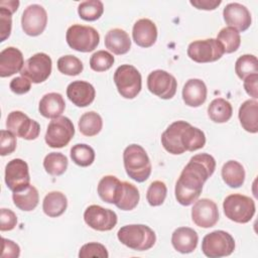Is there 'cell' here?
Returning <instances> with one entry per match:
<instances>
[{
  "label": "cell",
  "mask_w": 258,
  "mask_h": 258,
  "mask_svg": "<svg viewBox=\"0 0 258 258\" xmlns=\"http://www.w3.org/2000/svg\"><path fill=\"white\" fill-rule=\"evenodd\" d=\"M216 169L215 158L208 153L194 155L182 169L175 183V199L182 206H190L198 200L204 183Z\"/></svg>",
  "instance_id": "6da1fadb"
},
{
  "label": "cell",
  "mask_w": 258,
  "mask_h": 258,
  "mask_svg": "<svg viewBox=\"0 0 258 258\" xmlns=\"http://www.w3.org/2000/svg\"><path fill=\"white\" fill-rule=\"evenodd\" d=\"M161 144L167 152L178 155L184 151L203 148L206 144V136L201 129L179 120L171 123L161 134Z\"/></svg>",
  "instance_id": "7a4b0ae2"
},
{
  "label": "cell",
  "mask_w": 258,
  "mask_h": 258,
  "mask_svg": "<svg viewBox=\"0 0 258 258\" xmlns=\"http://www.w3.org/2000/svg\"><path fill=\"white\" fill-rule=\"evenodd\" d=\"M126 173L137 182H143L151 174V162L145 149L138 144L127 146L123 152Z\"/></svg>",
  "instance_id": "3957f363"
},
{
  "label": "cell",
  "mask_w": 258,
  "mask_h": 258,
  "mask_svg": "<svg viewBox=\"0 0 258 258\" xmlns=\"http://www.w3.org/2000/svg\"><path fill=\"white\" fill-rule=\"evenodd\" d=\"M118 240L125 246L136 251H145L153 247L156 241L154 231L146 225L132 224L119 229Z\"/></svg>",
  "instance_id": "277c9868"
},
{
  "label": "cell",
  "mask_w": 258,
  "mask_h": 258,
  "mask_svg": "<svg viewBox=\"0 0 258 258\" xmlns=\"http://www.w3.org/2000/svg\"><path fill=\"white\" fill-rule=\"evenodd\" d=\"M226 217L236 223L245 224L251 221L255 214V202L244 195L233 194L223 202Z\"/></svg>",
  "instance_id": "5b68a950"
},
{
  "label": "cell",
  "mask_w": 258,
  "mask_h": 258,
  "mask_svg": "<svg viewBox=\"0 0 258 258\" xmlns=\"http://www.w3.org/2000/svg\"><path fill=\"white\" fill-rule=\"evenodd\" d=\"M66 39L71 48L81 52H90L98 46L100 35L92 26L74 24L68 28Z\"/></svg>",
  "instance_id": "8992f818"
},
{
  "label": "cell",
  "mask_w": 258,
  "mask_h": 258,
  "mask_svg": "<svg viewBox=\"0 0 258 258\" xmlns=\"http://www.w3.org/2000/svg\"><path fill=\"white\" fill-rule=\"evenodd\" d=\"M114 83L123 98L134 99L141 91L142 78L135 67L121 64L114 73Z\"/></svg>",
  "instance_id": "52a82bcc"
},
{
  "label": "cell",
  "mask_w": 258,
  "mask_h": 258,
  "mask_svg": "<svg viewBox=\"0 0 258 258\" xmlns=\"http://www.w3.org/2000/svg\"><path fill=\"white\" fill-rule=\"evenodd\" d=\"M235 250V240L226 231L216 230L207 234L202 242L203 253L210 258L231 255Z\"/></svg>",
  "instance_id": "ba28073f"
},
{
  "label": "cell",
  "mask_w": 258,
  "mask_h": 258,
  "mask_svg": "<svg viewBox=\"0 0 258 258\" xmlns=\"http://www.w3.org/2000/svg\"><path fill=\"white\" fill-rule=\"evenodd\" d=\"M75 135L73 122L64 116L52 119L46 129L44 140L51 148H61L67 146Z\"/></svg>",
  "instance_id": "9c48e42d"
},
{
  "label": "cell",
  "mask_w": 258,
  "mask_h": 258,
  "mask_svg": "<svg viewBox=\"0 0 258 258\" xmlns=\"http://www.w3.org/2000/svg\"><path fill=\"white\" fill-rule=\"evenodd\" d=\"M225 53L221 42L215 38L195 40L187 47V55L199 63L213 62L220 59Z\"/></svg>",
  "instance_id": "30bf717a"
},
{
  "label": "cell",
  "mask_w": 258,
  "mask_h": 258,
  "mask_svg": "<svg viewBox=\"0 0 258 258\" xmlns=\"http://www.w3.org/2000/svg\"><path fill=\"white\" fill-rule=\"evenodd\" d=\"M51 58L44 52H37L30 56L23 64L20 74L34 84H40L48 79L51 73Z\"/></svg>",
  "instance_id": "8fae6325"
},
{
  "label": "cell",
  "mask_w": 258,
  "mask_h": 258,
  "mask_svg": "<svg viewBox=\"0 0 258 258\" xmlns=\"http://www.w3.org/2000/svg\"><path fill=\"white\" fill-rule=\"evenodd\" d=\"M6 127L15 136L25 140L36 139L40 132L39 124L21 111H12L9 113L6 120Z\"/></svg>",
  "instance_id": "7c38bea8"
},
{
  "label": "cell",
  "mask_w": 258,
  "mask_h": 258,
  "mask_svg": "<svg viewBox=\"0 0 258 258\" xmlns=\"http://www.w3.org/2000/svg\"><path fill=\"white\" fill-rule=\"evenodd\" d=\"M147 88L152 94L160 99L168 100L174 97L177 89V82L171 74L163 70H155L147 77Z\"/></svg>",
  "instance_id": "4fadbf2b"
},
{
  "label": "cell",
  "mask_w": 258,
  "mask_h": 258,
  "mask_svg": "<svg viewBox=\"0 0 258 258\" xmlns=\"http://www.w3.org/2000/svg\"><path fill=\"white\" fill-rule=\"evenodd\" d=\"M84 220L90 228L104 232L112 230L116 226L118 218L116 213L110 209L91 205L84 212Z\"/></svg>",
  "instance_id": "5bb4252c"
},
{
  "label": "cell",
  "mask_w": 258,
  "mask_h": 258,
  "mask_svg": "<svg viewBox=\"0 0 258 258\" xmlns=\"http://www.w3.org/2000/svg\"><path fill=\"white\" fill-rule=\"evenodd\" d=\"M5 182L7 187L13 192L27 187L30 184L27 163L20 158L10 160L5 167Z\"/></svg>",
  "instance_id": "9a60e30c"
},
{
  "label": "cell",
  "mask_w": 258,
  "mask_h": 258,
  "mask_svg": "<svg viewBox=\"0 0 258 258\" xmlns=\"http://www.w3.org/2000/svg\"><path fill=\"white\" fill-rule=\"evenodd\" d=\"M47 24V13L45 9L38 4L27 6L21 16V26L23 31L29 36L41 34Z\"/></svg>",
  "instance_id": "2e32d148"
},
{
  "label": "cell",
  "mask_w": 258,
  "mask_h": 258,
  "mask_svg": "<svg viewBox=\"0 0 258 258\" xmlns=\"http://www.w3.org/2000/svg\"><path fill=\"white\" fill-rule=\"evenodd\" d=\"M191 219L198 227H214L219 221L217 204L210 199H201L196 201L191 209Z\"/></svg>",
  "instance_id": "e0dca14e"
},
{
  "label": "cell",
  "mask_w": 258,
  "mask_h": 258,
  "mask_svg": "<svg viewBox=\"0 0 258 258\" xmlns=\"http://www.w3.org/2000/svg\"><path fill=\"white\" fill-rule=\"evenodd\" d=\"M226 24L235 28L237 31L247 30L252 22L251 13L248 8L240 3H229L223 10Z\"/></svg>",
  "instance_id": "ac0fdd59"
},
{
  "label": "cell",
  "mask_w": 258,
  "mask_h": 258,
  "mask_svg": "<svg viewBox=\"0 0 258 258\" xmlns=\"http://www.w3.org/2000/svg\"><path fill=\"white\" fill-rule=\"evenodd\" d=\"M69 100L78 107H87L93 103L96 91L93 85L85 81H74L67 88Z\"/></svg>",
  "instance_id": "d6986e66"
},
{
  "label": "cell",
  "mask_w": 258,
  "mask_h": 258,
  "mask_svg": "<svg viewBox=\"0 0 258 258\" xmlns=\"http://www.w3.org/2000/svg\"><path fill=\"white\" fill-rule=\"evenodd\" d=\"M132 36L135 43L141 47L152 46L157 38V28L153 21L142 18L135 22L132 29Z\"/></svg>",
  "instance_id": "ffe728a7"
},
{
  "label": "cell",
  "mask_w": 258,
  "mask_h": 258,
  "mask_svg": "<svg viewBox=\"0 0 258 258\" xmlns=\"http://www.w3.org/2000/svg\"><path fill=\"white\" fill-rule=\"evenodd\" d=\"M23 64V54L18 48L9 46L0 52V76L2 78L10 77L20 72Z\"/></svg>",
  "instance_id": "44dd1931"
},
{
  "label": "cell",
  "mask_w": 258,
  "mask_h": 258,
  "mask_svg": "<svg viewBox=\"0 0 258 258\" xmlns=\"http://www.w3.org/2000/svg\"><path fill=\"white\" fill-rule=\"evenodd\" d=\"M199 236L197 232L188 227H179L174 230L171 236L173 248L182 254L191 253L198 245Z\"/></svg>",
  "instance_id": "7402d4cb"
},
{
  "label": "cell",
  "mask_w": 258,
  "mask_h": 258,
  "mask_svg": "<svg viewBox=\"0 0 258 258\" xmlns=\"http://www.w3.org/2000/svg\"><path fill=\"white\" fill-rule=\"evenodd\" d=\"M207 86L200 79L188 80L182 89V100L189 107H200L207 99Z\"/></svg>",
  "instance_id": "603a6c76"
},
{
  "label": "cell",
  "mask_w": 258,
  "mask_h": 258,
  "mask_svg": "<svg viewBox=\"0 0 258 258\" xmlns=\"http://www.w3.org/2000/svg\"><path fill=\"white\" fill-rule=\"evenodd\" d=\"M105 45L115 54H125L130 50L131 39L125 30L113 28L105 35Z\"/></svg>",
  "instance_id": "cb8c5ba5"
},
{
  "label": "cell",
  "mask_w": 258,
  "mask_h": 258,
  "mask_svg": "<svg viewBox=\"0 0 258 258\" xmlns=\"http://www.w3.org/2000/svg\"><path fill=\"white\" fill-rule=\"evenodd\" d=\"M66 108V102L62 98V96L58 93H48L45 94L38 106L39 113L45 117V118H50L54 119L59 117Z\"/></svg>",
  "instance_id": "d4e9b609"
},
{
  "label": "cell",
  "mask_w": 258,
  "mask_h": 258,
  "mask_svg": "<svg viewBox=\"0 0 258 258\" xmlns=\"http://www.w3.org/2000/svg\"><path fill=\"white\" fill-rule=\"evenodd\" d=\"M239 120L242 127L250 133L258 132V102L247 100L239 108Z\"/></svg>",
  "instance_id": "484cf974"
},
{
  "label": "cell",
  "mask_w": 258,
  "mask_h": 258,
  "mask_svg": "<svg viewBox=\"0 0 258 258\" xmlns=\"http://www.w3.org/2000/svg\"><path fill=\"white\" fill-rule=\"evenodd\" d=\"M68 207L67 197L57 190L48 192L42 203V210L44 214L50 218L61 216Z\"/></svg>",
  "instance_id": "4316f807"
},
{
  "label": "cell",
  "mask_w": 258,
  "mask_h": 258,
  "mask_svg": "<svg viewBox=\"0 0 258 258\" xmlns=\"http://www.w3.org/2000/svg\"><path fill=\"white\" fill-rule=\"evenodd\" d=\"M139 200L140 195L138 188L128 181H122L117 201L114 205L122 211H131L136 208Z\"/></svg>",
  "instance_id": "83f0119b"
},
{
  "label": "cell",
  "mask_w": 258,
  "mask_h": 258,
  "mask_svg": "<svg viewBox=\"0 0 258 258\" xmlns=\"http://www.w3.org/2000/svg\"><path fill=\"white\" fill-rule=\"evenodd\" d=\"M222 177L230 187H240L245 180V169L240 162L229 160L222 167Z\"/></svg>",
  "instance_id": "f1b7e54d"
},
{
  "label": "cell",
  "mask_w": 258,
  "mask_h": 258,
  "mask_svg": "<svg viewBox=\"0 0 258 258\" xmlns=\"http://www.w3.org/2000/svg\"><path fill=\"white\" fill-rule=\"evenodd\" d=\"M122 181L115 175H105L98 184V195L102 201L108 204H115L121 188Z\"/></svg>",
  "instance_id": "f546056e"
},
{
  "label": "cell",
  "mask_w": 258,
  "mask_h": 258,
  "mask_svg": "<svg viewBox=\"0 0 258 258\" xmlns=\"http://www.w3.org/2000/svg\"><path fill=\"white\" fill-rule=\"evenodd\" d=\"M14 205L21 211L29 212L36 208L39 201L38 190L33 185H28L27 187L14 191L12 195Z\"/></svg>",
  "instance_id": "4dcf8cb0"
},
{
  "label": "cell",
  "mask_w": 258,
  "mask_h": 258,
  "mask_svg": "<svg viewBox=\"0 0 258 258\" xmlns=\"http://www.w3.org/2000/svg\"><path fill=\"white\" fill-rule=\"evenodd\" d=\"M233 114V108L230 102L223 98L213 100L208 107V115L215 123H225L229 121Z\"/></svg>",
  "instance_id": "1f68e13d"
},
{
  "label": "cell",
  "mask_w": 258,
  "mask_h": 258,
  "mask_svg": "<svg viewBox=\"0 0 258 258\" xmlns=\"http://www.w3.org/2000/svg\"><path fill=\"white\" fill-rule=\"evenodd\" d=\"M103 127L102 117L94 111L84 113L79 120L80 132L88 137L97 135Z\"/></svg>",
  "instance_id": "d6a6232c"
},
{
  "label": "cell",
  "mask_w": 258,
  "mask_h": 258,
  "mask_svg": "<svg viewBox=\"0 0 258 258\" xmlns=\"http://www.w3.org/2000/svg\"><path fill=\"white\" fill-rule=\"evenodd\" d=\"M68 158L60 152H50L43 160V167L47 173L53 176H58L64 173L68 168Z\"/></svg>",
  "instance_id": "836d02e7"
},
{
  "label": "cell",
  "mask_w": 258,
  "mask_h": 258,
  "mask_svg": "<svg viewBox=\"0 0 258 258\" xmlns=\"http://www.w3.org/2000/svg\"><path fill=\"white\" fill-rule=\"evenodd\" d=\"M217 40L221 42L226 53H232L236 51L241 44V36L239 31L233 27H224L220 30L217 36Z\"/></svg>",
  "instance_id": "e575fe53"
},
{
  "label": "cell",
  "mask_w": 258,
  "mask_h": 258,
  "mask_svg": "<svg viewBox=\"0 0 258 258\" xmlns=\"http://www.w3.org/2000/svg\"><path fill=\"white\" fill-rule=\"evenodd\" d=\"M71 158L79 166H90L95 160L94 149L84 143H79L71 148Z\"/></svg>",
  "instance_id": "d590c367"
},
{
  "label": "cell",
  "mask_w": 258,
  "mask_h": 258,
  "mask_svg": "<svg viewBox=\"0 0 258 258\" xmlns=\"http://www.w3.org/2000/svg\"><path fill=\"white\" fill-rule=\"evenodd\" d=\"M104 12V5L100 0H88L81 2L78 6L79 16L86 21L99 19Z\"/></svg>",
  "instance_id": "8d00e7d4"
},
{
  "label": "cell",
  "mask_w": 258,
  "mask_h": 258,
  "mask_svg": "<svg viewBox=\"0 0 258 258\" xmlns=\"http://www.w3.org/2000/svg\"><path fill=\"white\" fill-rule=\"evenodd\" d=\"M235 72L237 76L244 80L246 77L258 74V61L257 57L253 54H243L236 60Z\"/></svg>",
  "instance_id": "74e56055"
},
{
  "label": "cell",
  "mask_w": 258,
  "mask_h": 258,
  "mask_svg": "<svg viewBox=\"0 0 258 258\" xmlns=\"http://www.w3.org/2000/svg\"><path fill=\"white\" fill-rule=\"evenodd\" d=\"M83 62L75 55L68 54L57 59V70L63 75L78 76L83 72Z\"/></svg>",
  "instance_id": "f35d334b"
},
{
  "label": "cell",
  "mask_w": 258,
  "mask_h": 258,
  "mask_svg": "<svg viewBox=\"0 0 258 258\" xmlns=\"http://www.w3.org/2000/svg\"><path fill=\"white\" fill-rule=\"evenodd\" d=\"M167 195V187L161 180H154L150 183L147 192L146 200L152 207H157L163 204Z\"/></svg>",
  "instance_id": "ab89813d"
},
{
  "label": "cell",
  "mask_w": 258,
  "mask_h": 258,
  "mask_svg": "<svg viewBox=\"0 0 258 258\" xmlns=\"http://www.w3.org/2000/svg\"><path fill=\"white\" fill-rule=\"evenodd\" d=\"M114 56L109 51L98 50L90 58V68L95 72L108 71L114 63Z\"/></svg>",
  "instance_id": "60d3db41"
},
{
  "label": "cell",
  "mask_w": 258,
  "mask_h": 258,
  "mask_svg": "<svg viewBox=\"0 0 258 258\" xmlns=\"http://www.w3.org/2000/svg\"><path fill=\"white\" fill-rule=\"evenodd\" d=\"M109 256L106 247L97 242H91L83 245L79 252L80 258H90V257H100L107 258Z\"/></svg>",
  "instance_id": "b9f144b4"
},
{
  "label": "cell",
  "mask_w": 258,
  "mask_h": 258,
  "mask_svg": "<svg viewBox=\"0 0 258 258\" xmlns=\"http://www.w3.org/2000/svg\"><path fill=\"white\" fill-rule=\"evenodd\" d=\"M13 13L6 7L0 6V41H4L10 36Z\"/></svg>",
  "instance_id": "7bdbcfd3"
},
{
  "label": "cell",
  "mask_w": 258,
  "mask_h": 258,
  "mask_svg": "<svg viewBox=\"0 0 258 258\" xmlns=\"http://www.w3.org/2000/svg\"><path fill=\"white\" fill-rule=\"evenodd\" d=\"M16 137L9 130H1L0 154L2 156L11 154L16 148Z\"/></svg>",
  "instance_id": "ee69618b"
},
{
  "label": "cell",
  "mask_w": 258,
  "mask_h": 258,
  "mask_svg": "<svg viewBox=\"0 0 258 258\" xmlns=\"http://www.w3.org/2000/svg\"><path fill=\"white\" fill-rule=\"evenodd\" d=\"M0 230L10 231L13 230L17 224V217L15 213L9 209H1V216H0Z\"/></svg>",
  "instance_id": "f6af8a7d"
},
{
  "label": "cell",
  "mask_w": 258,
  "mask_h": 258,
  "mask_svg": "<svg viewBox=\"0 0 258 258\" xmlns=\"http://www.w3.org/2000/svg\"><path fill=\"white\" fill-rule=\"evenodd\" d=\"M9 87L13 93L17 95H23L29 92L31 88V82L25 77H16L10 82Z\"/></svg>",
  "instance_id": "bcb514c9"
},
{
  "label": "cell",
  "mask_w": 258,
  "mask_h": 258,
  "mask_svg": "<svg viewBox=\"0 0 258 258\" xmlns=\"http://www.w3.org/2000/svg\"><path fill=\"white\" fill-rule=\"evenodd\" d=\"M20 254L19 246L12 240L2 238V258H17Z\"/></svg>",
  "instance_id": "7dc6e473"
},
{
  "label": "cell",
  "mask_w": 258,
  "mask_h": 258,
  "mask_svg": "<svg viewBox=\"0 0 258 258\" xmlns=\"http://www.w3.org/2000/svg\"><path fill=\"white\" fill-rule=\"evenodd\" d=\"M244 89L254 100L258 98V74H253L244 79Z\"/></svg>",
  "instance_id": "c3c4849f"
},
{
  "label": "cell",
  "mask_w": 258,
  "mask_h": 258,
  "mask_svg": "<svg viewBox=\"0 0 258 258\" xmlns=\"http://www.w3.org/2000/svg\"><path fill=\"white\" fill-rule=\"evenodd\" d=\"M189 3L198 9L202 10H214L216 9L221 3V0H190Z\"/></svg>",
  "instance_id": "681fc988"
},
{
  "label": "cell",
  "mask_w": 258,
  "mask_h": 258,
  "mask_svg": "<svg viewBox=\"0 0 258 258\" xmlns=\"http://www.w3.org/2000/svg\"><path fill=\"white\" fill-rule=\"evenodd\" d=\"M0 6H3V7H6L7 9H9L12 13H14L18 6H19V1L17 0H8V1H1L0 2Z\"/></svg>",
  "instance_id": "f907efd6"
}]
</instances>
